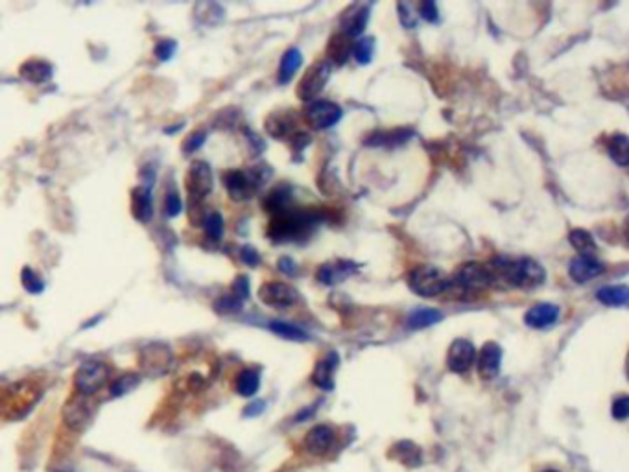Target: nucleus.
<instances>
[{
  "mask_svg": "<svg viewBox=\"0 0 629 472\" xmlns=\"http://www.w3.org/2000/svg\"><path fill=\"white\" fill-rule=\"evenodd\" d=\"M414 135L412 129H395V131H381L375 133L373 137L365 140V144L371 146H397L403 144L404 140Z\"/></svg>",
  "mask_w": 629,
  "mask_h": 472,
  "instance_id": "nucleus-30",
  "label": "nucleus"
},
{
  "mask_svg": "<svg viewBox=\"0 0 629 472\" xmlns=\"http://www.w3.org/2000/svg\"><path fill=\"white\" fill-rule=\"evenodd\" d=\"M203 227H205V235L211 240H220L224 235V218L220 213H209L203 218Z\"/></svg>",
  "mask_w": 629,
  "mask_h": 472,
  "instance_id": "nucleus-36",
  "label": "nucleus"
},
{
  "mask_svg": "<svg viewBox=\"0 0 629 472\" xmlns=\"http://www.w3.org/2000/svg\"><path fill=\"white\" fill-rule=\"evenodd\" d=\"M270 330L275 332L277 336H283L286 340H294V341H305L308 340V334H306L305 330L297 325H292V323H284V321H272L270 323Z\"/></svg>",
  "mask_w": 629,
  "mask_h": 472,
  "instance_id": "nucleus-33",
  "label": "nucleus"
},
{
  "mask_svg": "<svg viewBox=\"0 0 629 472\" xmlns=\"http://www.w3.org/2000/svg\"><path fill=\"white\" fill-rule=\"evenodd\" d=\"M139 384V376L133 373H127L124 376H120L118 380H115V384H111V395H115V397H120V395H126L127 391H131L133 387Z\"/></svg>",
  "mask_w": 629,
  "mask_h": 472,
  "instance_id": "nucleus-37",
  "label": "nucleus"
},
{
  "mask_svg": "<svg viewBox=\"0 0 629 472\" xmlns=\"http://www.w3.org/2000/svg\"><path fill=\"white\" fill-rule=\"evenodd\" d=\"M303 65V54L299 48H288L279 65V83H288Z\"/></svg>",
  "mask_w": 629,
  "mask_h": 472,
  "instance_id": "nucleus-23",
  "label": "nucleus"
},
{
  "mask_svg": "<svg viewBox=\"0 0 629 472\" xmlns=\"http://www.w3.org/2000/svg\"><path fill=\"white\" fill-rule=\"evenodd\" d=\"M164 211L168 216H178L181 213V200H179L178 192H168L167 200H164Z\"/></svg>",
  "mask_w": 629,
  "mask_h": 472,
  "instance_id": "nucleus-44",
  "label": "nucleus"
},
{
  "mask_svg": "<svg viewBox=\"0 0 629 472\" xmlns=\"http://www.w3.org/2000/svg\"><path fill=\"white\" fill-rule=\"evenodd\" d=\"M330 72H332V65L329 59H321V61L310 65L297 83V96L303 102H312L323 91V87L327 85L330 78Z\"/></svg>",
  "mask_w": 629,
  "mask_h": 472,
  "instance_id": "nucleus-3",
  "label": "nucleus"
},
{
  "mask_svg": "<svg viewBox=\"0 0 629 472\" xmlns=\"http://www.w3.org/2000/svg\"><path fill=\"white\" fill-rule=\"evenodd\" d=\"M559 317V308L550 303H539V305L531 306L530 310L524 314V323L531 328H546L554 325Z\"/></svg>",
  "mask_w": 629,
  "mask_h": 472,
  "instance_id": "nucleus-19",
  "label": "nucleus"
},
{
  "mask_svg": "<svg viewBox=\"0 0 629 472\" xmlns=\"http://www.w3.org/2000/svg\"><path fill=\"white\" fill-rule=\"evenodd\" d=\"M338 363H340L338 354L336 352H329L314 369L312 382L318 387H321V389H325V391H330L334 387V371L338 367Z\"/></svg>",
  "mask_w": 629,
  "mask_h": 472,
  "instance_id": "nucleus-20",
  "label": "nucleus"
},
{
  "mask_svg": "<svg viewBox=\"0 0 629 472\" xmlns=\"http://www.w3.org/2000/svg\"><path fill=\"white\" fill-rule=\"evenodd\" d=\"M294 111H275L266 118V131L275 138H290L297 129Z\"/></svg>",
  "mask_w": 629,
  "mask_h": 472,
  "instance_id": "nucleus-17",
  "label": "nucleus"
},
{
  "mask_svg": "<svg viewBox=\"0 0 629 472\" xmlns=\"http://www.w3.org/2000/svg\"><path fill=\"white\" fill-rule=\"evenodd\" d=\"M607 151L617 164L620 167H628L629 162V140L623 133H615L609 142H607Z\"/></svg>",
  "mask_w": 629,
  "mask_h": 472,
  "instance_id": "nucleus-27",
  "label": "nucleus"
},
{
  "mask_svg": "<svg viewBox=\"0 0 629 472\" xmlns=\"http://www.w3.org/2000/svg\"><path fill=\"white\" fill-rule=\"evenodd\" d=\"M408 284L414 294L421 297H436L449 290L451 279L436 266H417L408 275Z\"/></svg>",
  "mask_w": 629,
  "mask_h": 472,
  "instance_id": "nucleus-2",
  "label": "nucleus"
},
{
  "mask_svg": "<svg viewBox=\"0 0 629 472\" xmlns=\"http://www.w3.org/2000/svg\"><path fill=\"white\" fill-rule=\"evenodd\" d=\"M343 111L338 104L329 100H312L305 105V118L314 129H327L338 124Z\"/></svg>",
  "mask_w": 629,
  "mask_h": 472,
  "instance_id": "nucleus-7",
  "label": "nucleus"
},
{
  "mask_svg": "<svg viewBox=\"0 0 629 472\" xmlns=\"http://www.w3.org/2000/svg\"><path fill=\"white\" fill-rule=\"evenodd\" d=\"M87 398L89 397L78 395V398H70L63 408L65 425L72 430H83L91 422L93 408H91V404L87 403Z\"/></svg>",
  "mask_w": 629,
  "mask_h": 472,
  "instance_id": "nucleus-10",
  "label": "nucleus"
},
{
  "mask_svg": "<svg viewBox=\"0 0 629 472\" xmlns=\"http://www.w3.org/2000/svg\"><path fill=\"white\" fill-rule=\"evenodd\" d=\"M290 200H292V191H290L288 186L281 184V186H277L275 191H272L270 194H268V196H266L264 207H266V211H270V213H273V216H275V214L283 213V211L290 208L288 207Z\"/></svg>",
  "mask_w": 629,
  "mask_h": 472,
  "instance_id": "nucleus-28",
  "label": "nucleus"
},
{
  "mask_svg": "<svg viewBox=\"0 0 629 472\" xmlns=\"http://www.w3.org/2000/svg\"><path fill=\"white\" fill-rule=\"evenodd\" d=\"M26 387L24 384H15V386L8 387L4 395H0V404H4V411H10L13 414V417H17V415H24V411L34 404V400H24L23 393L26 391Z\"/></svg>",
  "mask_w": 629,
  "mask_h": 472,
  "instance_id": "nucleus-22",
  "label": "nucleus"
},
{
  "mask_svg": "<svg viewBox=\"0 0 629 472\" xmlns=\"http://www.w3.org/2000/svg\"><path fill=\"white\" fill-rule=\"evenodd\" d=\"M214 308L222 314H235L242 308V301L235 297V295H224V297H220L216 303H214Z\"/></svg>",
  "mask_w": 629,
  "mask_h": 472,
  "instance_id": "nucleus-39",
  "label": "nucleus"
},
{
  "mask_svg": "<svg viewBox=\"0 0 629 472\" xmlns=\"http://www.w3.org/2000/svg\"><path fill=\"white\" fill-rule=\"evenodd\" d=\"M596 299L604 303L606 306H626L629 301V288L623 284H615V286H604L598 290Z\"/></svg>",
  "mask_w": 629,
  "mask_h": 472,
  "instance_id": "nucleus-26",
  "label": "nucleus"
},
{
  "mask_svg": "<svg viewBox=\"0 0 629 472\" xmlns=\"http://www.w3.org/2000/svg\"><path fill=\"white\" fill-rule=\"evenodd\" d=\"M352 54H354V58H356V61L360 65L371 63L373 54H375V37H364V39L354 43Z\"/></svg>",
  "mask_w": 629,
  "mask_h": 472,
  "instance_id": "nucleus-35",
  "label": "nucleus"
},
{
  "mask_svg": "<svg viewBox=\"0 0 629 472\" xmlns=\"http://www.w3.org/2000/svg\"><path fill=\"white\" fill-rule=\"evenodd\" d=\"M173 52H175V43H173V41H161V43L156 46V56L161 59V61H167V59L172 58Z\"/></svg>",
  "mask_w": 629,
  "mask_h": 472,
  "instance_id": "nucleus-46",
  "label": "nucleus"
},
{
  "mask_svg": "<svg viewBox=\"0 0 629 472\" xmlns=\"http://www.w3.org/2000/svg\"><path fill=\"white\" fill-rule=\"evenodd\" d=\"M370 4H352L349 10L345 12V15L341 17V34H345L347 37H356L364 32V28L367 26L370 21Z\"/></svg>",
  "mask_w": 629,
  "mask_h": 472,
  "instance_id": "nucleus-14",
  "label": "nucleus"
},
{
  "mask_svg": "<svg viewBox=\"0 0 629 472\" xmlns=\"http://www.w3.org/2000/svg\"><path fill=\"white\" fill-rule=\"evenodd\" d=\"M21 279H23V286L30 294H41L45 290V282L41 281L37 273L34 270H30V268H24Z\"/></svg>",
  "mask_w": 629,
  "mask_h": 472,
  "instance_id": "nucleus-38",
  "label": "nucleus"
},
{
  "mask_svg": "<svg viewBox=\"0 0 629 472\" xmlns=\"http://www.w3.org/2000/svg\"><path fill=\"white\" fill-rule=\"evenodd\" d=\"M279 270L283 271L284 275L294 277L297 273V266L290 257H283V259H279Z\"/></svg>",
  "mask_w": 629,
  "mask_h": 472,
  "instance_id": "nucleus-48",
  "label": "nucleus"
},
{
  "mask_svg": "<svg viewBox=\"0 0 629 472\" xmlns=\"http://www.w3.org/2000/svg\"><path fill=\"white\" fill-rule=\"evenodd\" d=\"M131 214L140 224H148L153 216V200L146 186H137L131 191Z\"/></svg>",
  "mask_w": 629,
  "mask_h": 472,
  "instance_id": "nucleus-21",
  "label": "nucleus"
},
{
  "mask_svg": "<svg viewBox=\"0 0 629 472\" xmlns=\"http://www.w3.org/2000/svg\"><path fill=\"white\" fill-rule=\"evenodd\" d=\"M318 222V214L312 213V211L305 213V211L286 208L283 213L273 216V219L270 222V227H268V236L272 238L273 242L297 240L303 235H306Z\"/></svg>",
  "mask_w": 629,
  "mask_h": 472,
  "instance_id": "nucleus-1",
  "label": "nucleus"
},
{
  "mask_svg": "<svg viewBox=\"0 0 629 472\" xmlns=\"http://www.w3.org/2000/svg\"><path fill=\"white\" fill-rule=\"evenodd\" d=\"M451 286H456L462 292H482L489 288L491 277L487 266L480 262H467L456 271L454 279H451Z\"/></svg>",
  "mask_w": 629,
  "mask_h": 472,
  "instance_id": "nucleus-6",
  "label": "nucleus"
},
{
  "mask_svg": "<svg viewBox=\"0 0 629 472\" xmlns=\"http://www.w3.org/2000/svg\"><path fill=\"white\" fill-rule=\"evenodd\" d=\"M205 138H207V133L205 131L192 133L191 137L186 138L185 142H183V151H185V153H192V151H196L198 148H202V144L205 142Z\"/></svg>",
  "mask_w": 629,
  "mask_h": 472,
  "instance_id": "nucleus-43",
  "label": "nucleus"
},
{
  "mask_svg": "<svg viewBox=\"0 0 629 472\" xmlns=\"http://www.w3.org/2000/svg\"><path fill=\"white\" fill-rule=\"evenodd\" d=\"M233 295L238 297L240 301L248 299V295H249L248 277H242V275L237 277V281H235V284H233Z\"/></svg>",
  "mask_w": 629,
  "mask_h": 472,
  "instance_id": "nucleus-45",
  "label": "nucleus"
},
{
  "mask_svg": "<svg viewBox=\"0 0 629 472\" xmlns=\"http://www.w3.org/2000/svg\"><path fill=\"white\" fill-rule=\"evenodd\" d=\"M260 374L257 369H244L237 378V391L242 397H253L259 391Z\"/></svg>",
  "mask_w": 629,
  "mask_h": 472,
  "instance_id": "nucleus-32",
  "label": "nucleus"
},
{
  "mask_svg": "<svg viewBox=\"0 0 629 472\" xmlns=\"http://www.w3.org/2000/svg\"><path fill=\"white\" fill-rule=\"evenodd\" d=\"M397 12H398V19H401V24H403L404 28H416L417 19L416 15L412 13V8L408 4H397Z\"/></svg>",
  "mask_w": 629,
  "mask_h": 472,
  "instance_id": "nucleus-42",
  "label": "nucleus"
},
{
  "mask_svg": "<svg viewBox=\"0 0 629 472\" xmlns=\"http://www.w3.org/2000/svg\"><path fill=\"white\" fill-rule=\"evenodd\" d=\"M259 299L273 308H288L299 301V292L286 282H266L260 286Z\"/></svg>",
  "mask_w": 629,
  "mask_h": 472,
  "instance_id": "nucleus-8",
  "label": "nucleus"
},
{
  "mask_svg": "<svg viewBox=\"0 0 629 472\" xmlns=\"http://www.w3.org/2000/svg\"><path fill=\"white\" fill-rule=\"evenodd\" d=\"M443 319V314L434 308H417L408 316V325L410 328L417 330V328H427L432 327L436 323H439Z\"/></svg>",
  "mask_w": 629,
  "mask_h": 472,
  "instance_id": "nucleus-31",
  "label": "nucleus"
},
{
  "mask_svg": "<svg viewBox=\"0 0 629 472\" xmlns=\"http://www.w3.org/2000/svg\"><path fill=\"white\" fill-rule=\"evenodd\" d=\"M334 444V430L327 425H319L314 427L305 438V450L310 455L321 458L332 449Z\"/></svg>",
  "mask_w": 629,
  "mask_h": 472,
  "instance_id": "nucleus-13",
  "label": "nucleus"
},
{
  "mask_svg": "<svg viewBox=\"0 0 629 472\" xmlns=\"http://www.w3.org/2000/svg\"><path fill=\"white\" fill-rule=\"evenodd\" d=\"M500 363H502V349L495 341H487L482 351H480L478 360V374L484 380H493L498 373H500Z\"/></svg>",
  "mask_w": 629,
  "mask_h": 472,
  "instance_id": "nucleus-12",
  "label": "nucleus"
},
{
  "mask_svg": "<svg viewBox=\"0 0 629 472\" xmlns=\"http://www.w3.org/2000/svg\"><path fill=\"white\" fill-rule=\"evenodd\" d=\"M612 417L618 420L628 419L629 415V398L628 395H620V397L615 398V403H612Z\"/></svg>",
  "mask_w": 629,
  "mask_h": 472,
  "instance_id": "nucleus-40",
  "label": "nucleus"
},
{
  "mask_svg": "<svg viewBox=\"0 0 629 472\" xmlns=\"http://www.w3.org/2000/svg\"><path fill=\"white\" fill-rule=\"evenodd\" d=\"M349 54H351V37H347L345 34H336L332 39H330L329 45V61L330 65H341L345 63V59L349 58Z\"/></svg>",
  "mask_w": 629,
  "mask_h": 472,
  "instance_id": "nucleus-29",
  "label": "nucleus"
},
{
  "mask_svg": "<svg viewBox=\"0 0 629 472\" xmlns=\"http://www.w3.org/2000/svg\"><path fill=\"white\" fill-rule=\"evenodd\" d=\"M546 279V271L539 262L528 257L513 259L511 266V288L531 290L541 286Z\"/></svg>",
  "mask_w": 629,
  "mask_h": 472,
  "instance_id": "nucleus-5",
  "label": "nucleus"
},
{
  "mask_svg": "<svg viewBox=\"0 0 629 472\" xmlns=\"http://www.w3.org/2000/svg\"><path fill=\"white\" fill-rule=\"evenodd\" d=\"M604 271H606V266L598 262V260L590 259V257H574L571 260V264H568V275L577 284H585L590 279L601 275Z\"/></svg>",
  "mask_w": 629,
  "mask_h": 472,
  "instance_id": "nucleus-16",
  "label": "nucleus"
},
{
  "mask_svg": "<svg viewBox=\"0 0 629 472\" xmlns=\"http://www.w3.org/2000/svg\"><path fill=\"white\" fill-rule=\"evenodd\" d=\"M240 257H242L244 262L249 266H257L260 262V257H259V253H257V249L251 248V246H246V248H242V251H240Z\"/></svg>",
  "mask_w": 629,
  "mask_h": 472,
  "instance_id": "nucleus-47",
  "label": "nucleus"
},
{
  "mask_svg": "<svg viewBox=\"0 0 629 472\" xmlns=\"http://www.w3.org/2000/svg\"><path fill=\"white\" fill-rule=\"evenodd\" d=\"M393 454L397 455L398 460L406 463V465L416 466L421 463V452L417 449L416 444L410 443V441H403V443H398L393 450Z\"/></svg>",
  "mask_w": 629,
  "mask_h": 472,
  "instance_id": "nucleus-34",
  "label": "nucleus"
},
{
  "mask_svg": "<svg viewBox=\"0 0 629 472\" xmlns=\"http://www.w3.org/2000/svg\"><path fill=\"white\" fill-rule=\"evenodd\" d=\"M544 472H559V471H554V469H548V471H544Z\"/></svg>",
  "mask_w": 629,
  "mask_h": 472,
  "instance_id": "nucleus-49",
  "label": "nucleus"
},
{
  "mask_svg": "<svg viewBox=\"0 0 629 472\" xmlns=\"http://www.w3.org/2000/svg\"><path fill=\"white\" fill-rule=\"evenodd\" d=\"M21 76L24 80L32 81V83H43V81L50 80L52 76V67L47 61L41 59H30L21 67Z\"/></svg>",
  "mask_w": 629,
  "mask_h": 472,
  "instance_id": "nucleus-25",
  "label": "nucleus"
},
{
  "mask_svg": "<svg viewBox=\"0 0 629 472\" xmlns=\"http://www.w3.org/2000/svg\"><path fill=\"white\" fill-rule=\"evenodd\" d=\"M358 266L351 260H334V262H327L318 270V281L327 284V286H334L338 282H343L347 277L354 275Z\"/></svg>",
  "mask_w": 629,
  "mask_h": 472,
  "instance_id": "nucleus-15",
  "label": "nucleus"
},
{
  "mask_svg": "<svg viewBox=\"0 0 629 472\" xmlns=\"http://www.w3.org/2000/svg\"><path fill=\"white\" fill-rule=\"evenodd\" d=\"M107 378H109V367L105 363L96 360L85 362L74 374L76 391L83 397H91L100 387H104Z\"/></svg>",
  "mask_w": 629,
  "mask_h": 472,
  "instance_id": "nucleus-4",
  "label": "nucleus"
},
{
  "mask_svg": "<svg viewBox=\"0 0 629 472\" xmlns=\"http://www.w3.org/2000/svg\"><path fill=\"white\" fill-rule=\"evenodd\" d=\"M474 358H476V349L469 340H456L449 349V354H447V365L451 371L454 373H465L469 371V367L474 363Z\"/></svg>",
  "mask_w": 629,
  "mask_h": 472,
  "instance_id": "nucleus-11",
  "label": "nucleus"
},
{
  "mask_svg": "<svg viewBox=\"0 0 629 472\" xmlns=\"http://www.w3.org/2000/svg\"><path fill=\"white\" fill-rule=\"evenodd\" d=\"M224 184H226L229 196H231L235 202L249 200V197L257 192L253 184H251V181H249L248 173L242 172V170H231V172H227L226 175H224Z\"/></svg>",
  "mask_w": 629,
  "mask_h": 472,
  "instance_id": "nucleus-18",
  "label": "nucleus"
},
{
  "mask_svg": "<svg viewBox=\"0 0 629 472\" xmlns=\"http://www.w3.org/2000/svg\"><path fill=\"white\" fill-rule=\"evenodd\" d=\"M185 184L194 202H200L205 196H209L213 191V170L207 162H192V167L189 168V173H186Z\"/></svg>",
  "mask_w": 629,
  "mask_h": 472,
  "instance_id": "nucleus-9",
  "label": "nucleus"
},
{
  "mask_svg": "<svg viewBox=\"0 0 629 472\" xmlns=\"http://www.w3.org/2000/svg\"><path fill=\"white\" fill-rule=\"evenodd\" d=\"M568 242L572 244V248L576 249L579 257H590L595 259V253L598 246L595 242V236L590 235L589 230L585 229H572L568 233Z\"/></svg>",
  "mask_w": 629,
  "mask_h": 472,
  "instance_id": "nucleus-24",
  "label": "nucleus"
},
{
  "mask_svg": "<svg viewBox=\"0 0 629 472\" xmlns=\"http://www.w3.org/2000/svg\"><path fill=\"white\" fill-rule=\"evenodd\" d=\"M419 13H421V17L428 23H438L439 21V10L438 4L434 2V0H425L421 6H419Z\"/></svg>",
  "mask_w": 629,
  "mask_h": 472,
  "instance_id": "nucleus-41",
  "label": "nucleus"
}]
</instances>
